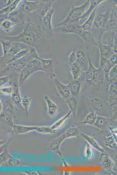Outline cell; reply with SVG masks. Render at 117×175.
I'll return each mask as SVG.
<instances>
[{
  "instance_id": "obj_1",
  "label": "cell",
  "mask_w": 117,
  "mask_h": 175,
  "mask_svg": "<svg viewBox=\"0 0 117 175\" xmlns=\"http://www.w3.org/2000/svg\"><path fill=\"white\" fill-rule=\"evenodd\" d=\"M7 39L11 42H20L28 46H32L41 39V32L40 27L28 19L24 27L20 34L16 36H6Z\"/></svg>"
},
{
  "instance_id": "obj_2",
  "label": "cell",
  "mask_w": 117,
  "mask_h": 175,
  "mask_svg": "<svg viewBox=\"0 0 117 175\" xmlns=\"http://www.w3.org/2000/svg\"><path fill=\"white\" fill-rule=\"evenodd\" d=\"M87 55L88 61L87 69L86 74L84 83L88 86L100 87L104 85L106 80L105 74L102 67L96 68L93 65L87 50Z\"/></svg>"
},
{
  "instance_id": "obj_3",
  "label": "cell",
  "mask_w": 117,
  "mask_h": 175,
  "mask_svg": "<svg viewBox=\"0 0 117 175\" xmlns=\"http://www.w3.org/2000/svg\"><path fill=\"white\" fill-rule=\"evenodd\" d=\"M90 0H86L81 5L74 6L72 4L70 9L64 19L57 24L58 27L64 25L73 23H78L79 20L90 5Z\"/></svg>"
},
{
  "instance_id": "obj_4",
  "label": "cell",
  "mask_w": 117,
  "mask_h": 175,
  "mask_svg": "<svg viewBox=\"0 0 117 175\" xmlns=\"http://www.w3.org/2000/svg\"><path fill=\"white\" fill-rule=\"evenodd\" d=\"M39 71L45 72L44 69L40 61L35 58L30 59L20 73L18 79L19 86H21L33 74Z\"/></svg>"
},
{
  "instance_id": "obj_5",
  "label": "cell",
  "mask_w": 117,
  "mask_h": 175,
  "mask_svg": "<svg viewBox=\"0 0 117 175\" xmlns=\"http://www.w3.org/2000/svg\"><path fill=\"white\" fill-rule=\"evenodd\" d=\"M57 28H60L62 33L77 35L81 37L84 43L86 42H89L91 40V34L90 31L84 29L78 23L67 24Z\"/></svg>"
},
{
  "instance_id": "obj_6",
  "label": "cell",
  "mask_w": 117,
  "mask_h": 175,
  "mask_svg": "<svg viewBox=\"0 0 117 175\" xmlns=\"http://www.w3.org/2000/svg\"><path fill=\"white\" fill-rule=\"evenodd\" d=\"M30 54L33 56V58H36L41 62L45 70L46 76L50 79H54L56 77L54 69L56 63L52 59H42L41 58L35 47H31L30 50Z\"/></svg>"
},
{
  "instance_id": "obj_7",
  "label": "cell",
  "mask_w": 117,
  "mask_h": 175,
  "mask_svg": "<svg viewBox=\"0 0 117 175\" xmlns=\"http://www.w3.org/2000/svg\"><path fill=\"white\" fill-rule=\"evenodd\" d=\"M111 11L109 9L95 17L92 27L96 29L105 30L107 24L110 17Z\"/></svg>"
},
{
  "instance_id": "obj_8",
  "label": "cell",
  "mask_w": 117,
  "mask_h": 175,
  "mask_svg": "<svg viewBox=\"0 0 117 175\" xmlns=\"http://www.w3.org/2000/svg\"><path fill=\"white\" fill-rule=\"evenodd\" d=\"M54 83L56 90V95L66 100L72 95L68 84H65L56 78L54 79Z\"/></svg>"
},
{
  "instance_id": "obj_9",
  "label": "cell",
  "mask_w": 117,
  "mask_h": 175,
  "mask_svg": "<svg viewBox=\"0 0 117 175\" xmlns=\"http://www.w3.org/2000/svg\"><path fill=\"white\" fill-rule=\"evenodd\" d=\"M28 60L25 56L19 59L5 64V70L16 72H21L26 66Z\"/></svg>"
},
{
  "instance_id": "obj_10",
  "label": "cell",
  "mask_w": 117,
  "mask_h": 175,
  "mask_svg": "<svg viewBox=\"0 0 117 175\" xmlns=\"http://www.w3.org/2000/svg\"><path fill=\"white\" fill-rule=\"evenodd\" d=\"M54 11L52 7L44 17L40 19L44 31L46 32V30H48L53 34H54V31L52 21Z\"/></svg>"
},
{
  "instance_id": "obj_11",
  "label": "cell",
  "mask_w": 117,
  "mask_h": 175,
  "mask_svg": "<svg viewBox=\"0 0 117 175\" xmlns=\"http://www.w3.org/2000/svg\"><path fill=\"white\" fill-rule=\"evenodd\" d=\"M106 1L107 0H90V4L88 8L80 18L78 21V24L80 25L83 24L88 18L94 9L102 2Z\"/></svg>"
},
{
  "instance_id": "obj_12",
  "label": "cell",
  "mask_w": 117,
  "mask_h": 175,
  "mask_svg": "<svg viewBox=\"0 0 117 175\" xmlns=\"http://www.w3.org/2000/svg\"><path fill=\"white\" fill-rule=\"evenodd\" d=\"M76 62L80 66L83 71L86 72L88 65L87 53L82 49L79 48L76 50Z\"/></svg>"
},
{
  "instance_id": "obj_13",
  "label": "cell",
  "mask_w": 117,
  "mask_h": 175,
  "mask_svg": "<svg viewBox=\"0 0 117 175\" xmlns=\"http://www.w3.org/2000/svg\"><path fill=\"white\" fill-rule=\"evenodd\" d=\"M12 45L10 50L7 55L4 57H2L4 59V61L7 62L12 58L17 53L22 50L26 49V47L28 46L24 43L16 42H12Z\"/></svg>"
},
{
  "instance_id": "obj_14",
  "label": "cell",
  "mask_w": 117,
  "mask_h": 175,
  "mask_svg": "<svg viewBox=\"0 0 117 175\" xmlns=\"http://www.w3.org/2000/svg\"><path fill=\"white\" fill-rule=\"evenodd\" d=\"M93 46H96L98 48L100 56H104L108 59L114 53L113 48L102 44L100 38L99 41L96 42Z\"/></svg>"
},
{
  "instance_id": "obj_15",
  "label": "cell",
  "mask_w": 117,
  "mask_h": 175,
  "mask_svg": "<svg viewBox=\"0 0 117 175\" xmlns=\"http://www.w3.org/2000/svg\"><path fill=\"white\" fill-rule=\"evenodd\" d=\"M115 36V31H105L101 33L100 37L101 42L103 44L113 48Z\"/></svg>"
},
{
  "instance_id": "obj_16",
  "label": "cell",
  "mask_w": 117,
  "mask_h": 175,
  "mask_svg": "<svg viewBox=\"0 0 117 175\" xmlns=\"http://www.w3.org/2000/svg\"><path fill=\"white\" fill-rule=\"evenodd\" d=\"M117 30V7L115 6L111 11L109 19L106 26L105 31H115Z\"/></svg>"
},
{
  "instance_id": "obj_17",
  "label": "cell",
  "mask_w": 117,
  "mask_h": 175,
  "mask_svg": "<svg viewBox=\"0 0 117 175\" xmlns=\"http://www.w3.org/2000/svg\"><path fill=\"white\" fill-rule=\"evenodd\" d=\"M108 102L111 106L117 104V82L115 80L109 85Z\"/></svg>"
},
{
  "instance_id": "obj_18",
  "label": "cell",
  "mask_w": 117,
  "mask_h": 175,
  "mask_svg": "<svg viewBox=\"0 0 117 175\" xmlns=\"http://www.w3.org/2000/svg\"><path fill=\"white\" fill-rule=\"evenodd\" d=\"M68 84L72 96L76 98L79 95L81 90L82 83L79 79L73 80Z\"/></svg>"
},
{
  "instance_id": "obj_19",
  "label": "cell",
  "mask_w": 117,
  "mask_h": 175,
  "mask_svg": "<svg viewBox=\"0 0 117 175\" xmlns=\"http://www.w3.org/2000/svg\"><path fill=\"white\" fill-rule=\"evenodd\" d=\"M48 1H29L24 0L22 5L24 10L26 12H31L36 11L40 3H46Z\"/></svg>"
},
{
  "instance_id": "obj_20",
  "label": "cell",
  "mask_w": 117,
  "mask_h": 175,
  "mask_svg": "<svg viewBox=\"0 0 117 175\" xmlns=\"http://www.w3.org/2000/svg\"><path fill=\"white\" fill-rule=\"evenodd\" d=\"M44 99L47 105L48 114L50 116H54L57 111V105L47 95L44 96Z\"/></svg>"
},
{
  "instance_id": "obj_21",
  "label": "cell",
  "mask_w": 117,
  "mask_h": 175,
  "mask_svg": "<svg viewBox=\"0 0 117 175\" xmlns=\"http://www.w3.org/2000/svg\"><path fill=\"white\" fill-rule=\"evenodd\" d=\"M69 66L73 80L79 79L81 76L82 71L80 65L78 63L75 62Z\"/></svg>"
},
{
  "instance_id": "obj_22",
  "label": "cell",
  "mask_w": 117,
  "mask_h": 175,
  "mask_svg": "<svg viewBox=\"0 0 117 175\" xmlns=\"http://www.w3.org/2000/svg\"><path fill=\"white\" fill-rule=\"evenodd\" d=\"M13 85V90L11 96L12 101L17 104H21L22 97L21 95L19 84H14Z\"/></svg>"
},
{
  "instance_id": "obj_23",
  "label": "cell",
  "mask_w": 117,
  "mask_h": 175,
  "mask_svg": "<svg viewBox=\"0 0 117 175\" xmlns=\"http://www.w3.org/2000/svg\"><path fill=\"white\" fill-rule=\"evenodd\" d=\"M91 105L93 110L96 111H99L104 108L105 106V103L100 98L95 97L91 100Z\"/></svg>"
},
{
  "instance_id": "obj_24",
  "label": "cell",
  "mask_w": 117,
  "mask_h": 175,
  "mask_svg": "<svg viewBox=\"0 0 117 175\" xmlns=\"http://www.w3.org/2000/svg\"><path fill=\"white\" fill-rule=\"evenodd\" d=\"M65 101L70 110L71 111L74 118L75 119L77 105L76 98L72 96Z\"/></svg>"
},
{
  "instance_id": "obj_25",
  "label": "cell",
  "mask_w": 117,
  "mask_h": 175,
  "mask_svg": "<svg viewBox=\"0 0 117 175\" xmlns=\"http://www.w3.org/2000/svg\"><path fill=\"white\" fill-rule=\"evenodd\" d=\"M23 16L22 13L15 9L8 14V19L16 23L23 19Z\"/></svg>"
},
{
  "instance_id": "obj_26",
  "label": "cell",
  "mask_w": 117,
  "mask_h": 175,
  "mask_svg": "<svg viewBox=\"0 0 117 175\" xmlns=\"http://www.w3.org/2000/svg\"><path fill=\"white\" fill-rule=\"evenodd\" d=\"M96 9V8H95L86 21L81 25V28L84 29L86 31H90L95 17Z\"/></svg>"
},
{
  "instance_id": "obj_27",
  "label": "cell",
  "mask_w": 117,
  "mask_h": 175,
  "mask_svg": "<svg viewBox=\"0 0 117 175\" xmlns=\"http://www.w3.org/2000/svg\"><path fill=\"white\" fill-rule=\"evenodd\" d=\"M16 24L10 20L6 19L1 22L0 29L5 32L8 33L12 30Z\"/></svg>"
},
{
  "instance_id": "obj_28",
  "label": "cell",
  "mask_w": 117,
  "mask_h": 175,
  "mask_svg": "<svg viewBox=\"0 0 117 175\" xmlns=\"http://www.w3.org/2000/svg\"><path fill=\"white\" fill-rule=\"evenodd\" d=\"M97 116L95 111H91L86 115L81 123L84 124L94 125Z\"/></svg>"
},
{
  "instance_id": "obj_29",
  "label": "cell",
  "mask_w": 117,
  "mask_h": 175,
  "mask_svg": "<svg viewBox=\"0 0 117 175\" xmlns=\"http://www.w3.org/2000/svg\"><path fill=\"white\" fill-rule=\"evenodd\" d=\"M82 136L91 146L100 152H105L104 150L97 142L93 138L85 134H82Z\"/></svg>"
},
{
  "instance_id": "obj_30",
  "label": "cell",
  "mask_w": 117,
  "mask_h": 175,
  "mask_svg": "<svg viewBox=\"0 0 117 175\" xmlns=\"http://www.w3.org/2000/svg\"><path fill=\"white\" fill-rule=\"evenodd\" d=\"M0 43L1 45L2 55L1 57L5 56L8 53L12 45V43L9 40L6 39H0Z\"/></svg>"
},
{
  "instance_id": "obj_31",
  "label": "cell",
  "mask_w": 117,
  "mask_h": 175,
  "mask_svg": "<svg viewBox=\"0 0 117 175\" xmlns=\"http://www.w3.org/2000/svg\"><path fill=\"white\" fill-rule=\"evenodd\" d=\"M20 0H15L11 4L8 6L0 10V14L4 13H7L8 14L12 11L15 10L17 8V6Z\"/></svg>"
},
{
  "instance_id": "obj_32",
  "label": "cell",
  "mask_w": 117,
  "mask_h": 175,
  "mask_svg": "<svg viewBox=\"0 0 117 175\" xmlns=\"http://www.w3.org/2000/svg\"><path fill=\"white\" fill-rule=\"evenodd\" d=\"M29 50H30L28 48L22 50L17 53L10 60L6 62L5 64H9L25 56L29 52Z\"/></svg>"
},
{
  "instance_id": "obj_33",
  "label": "cell",
  "mask_w": 117,
  "mask_h": 175,
  "mask_svg": "<svg viewBox=\"0 0 117 175\" xmlns=\"http://www.w3.org/2000/svg\"><path fill=\"white\" fill-rule=\"evenodd\" d=\"M13 85L10 83L5 85L0 86V92L5 96L11 95L13 90Z\"/></svg>"
},
{
  "instance_id": "obj_34",
  "label": "cell",
  "mask_w": 117,
  "mask_h": 175,
  "mask_svg": "<svg viewBox=\"0 0 117 175\" xmlns=\"http://www.w3.org/2000/svg\"><path fill=\"white\" fill-rule=\"evenodd\" d=\"M100 158L101 163L102 167L106 169H108L110 165V159L105 152L102 153Z\"/></svg>"
},
{
  "instance_id": "obj_35",
  "label": "cell",
  "mask_w": 117,
  "mask_h": 175,
  "mask_svg": "<svg viewBox=\"0 0 117 175\" xmlns=\"http://www.w3.org/2000/svg\"><path fill=\"white\" fill-rule=\"evenodd\" d=\"M31 98L28 96H25L22 97L21 104L25 110H28L31 103Z\"/></svg>"
},
{
  "instance_id": "obj_36",
  "label": "cell",
  "mask_w": 117,
  "mask_h": 175,
  "mask_svg": "<svg viewBox=\"0 0 117 175\" xmlns=\"http://www.w3.org/2000/svg\"><path fill=\"white\" fill-rule=\"evenodd\" d=\"M117 78V64L115 65L109 71L108 76V81L112 82Z\"/></svg>"
},
{
  "instance_id": "obj_37",
  "label": "cell",
  "mask_w": 117,
  "mask_h": 175,
  "mask_svg": "<svg viewBox=\"0 0 117 175\" xmlns=\"http://www.w3.org/2000/svg\"><path fill=\"white\" fill-rule=\"evenodd\" d=\"M76 51L72 50L67 58V62L69 66L76 62Z\"/></svg>"
},
{
  "instance_id": "obj_38",
  "label": "cell",
  "mask_w": 117,
  "mask_h": 175,
  "mask_svg": "<svg viewBox=\"0 0 117 175\" xmlns=\"http://www.w3.org/2000/svg\"><path fill=\"white\" fill-rule=\"evenodd\" d=\"M85 153L86 157L88 158H91L93 156V153L92 149L89 144L86 145L85 148Z\"/></svg>"
},
{
  "instance_id": "obj_39",
  "label": "cell",
  "mask_w": 117,
  "mask_h": 175,
  "mask_svg": "<svg viewBox=\"0 0 117 175\" xmlns=\"http://www.w3.org/2000/svg\"><path fill=\"white\" fill-rule=\"evenodd\" d=\"M0 86L7 85L10 83V77L8 76H4L0 77Z\"/></svg>"
},
{
  "instance_id": "obj_40",
  "label": "cell",
  "mask_w": 117,
  "mask_h": 175,
  "mask_svg": "<svg viewBox=\"0 0 117 175\" xmlns=\"http://www.w3.org/2000/svg\"><path fill=\"white\" fill-rule=\"evenodd\" d=\"M109 61L114 65L117 64V54L114 53L109 59Z\"/></svg>"
},
{
  "instance_id": "obj_41",
  "label": "cell",
  "mask_w": 117,
  "mask_h": 175,
  "mask_svg": "<svg viewBox=\"0 0 117 175\" xmlns=\"http://www.w3.org/2000/svg\"><path fill=\"white\" fill-rule=\"evenodd\" d=\"M20 153L17 151H13L12 153V159L13 162L15 160V159L18 158L20 156Z\"/></svg>"
},
{
  "instance_id": "obj_42",
  "label": "cell",
  "mask_w": 117,
  "mask_h": 175,
  "mask_svg": "<svg viewBox=\"0 0 117 175\" xmlns=\"http://www.w3.org/2000/svg\"><path fill=\"white\" fill-rule=\"evenodd\" d=\"M33 156L30 154H28L25 156V161L27 162H31L33 160Z\"/></svg>"
},
{
  "instance_id": "obj_43",
  "label": "cell",
  "mask_w": 117,
  "mask_h": 175,
  "mask_svg": "<svg viewBox=\"0 0 117 175\" xmlns=\"http://www.w3.org/2000/svg\"><path fill=\"white\" fill-rule=\"evenodd\" d=\"M47 155L45 154H42L40 156L39 159L40 161L42 162H45L47 161Z\"/></svg>"
},
{
  "instance_id": "obj_44",
  "label": "cell",
  "mask_w": 117,
  "mask_h": 175,
  "mask_svg": "<svg viewBox=\"0 0 117 175\" xmlns=\"http://www.w3.org/2000/svg\"><path fill=\"white\" fill-rule=\"evenodd\" d=\"M113 48L114 53L117 54V39L115 34Z\"/></svg>"
},
{
  "instance_id": "obj_45",
  "label": "cell",
  "mask_w": 117,
  "mask_h": 175,
  "mask_svg": "<svg viewBox=\"0 0 117 175\" xmlns=\"http://www.w3.org/2000/svg\"><path fill=\"white\" fill-rule=\"evenodd\" d=\"M40 155L38 154H35L33 157V160L36 162H40L39 157Z\"/></svg>"
},
{
  "instance_id": "obj_46",
  "label": "cell",
  "mask_w": 117,
  "mask_h": 175,
  "mask_svg": "<svg viewBox=\"0 0 117 175\" xmlns=\"http://www.w3.org/2000/svg\"><path fill=\"white\" fill-rule=\"evenodd\" d=\"M47 161L48 162H50L51 161L50 160V153L49 151H48L47 152Z\"/></svg>"
},
{
  "instance_id": "obj_47",
  "label": "cell",
  "mask_w": 117,
  "mask_h": 175,
  "mask_svg": "<svg viewBox=\"0 0 117 175\" xmlns=\"http://www.w3.org/2000/svg\"><path fill=\"white\" fill-rule=\"evenodd\" d=\"M50 160L52 162H54L53 151H51L50 153Z\"/></svg>"
},
{
  "instance_id": "obj_48",
  "label": "cell",
  "mask_w": 117,
  "mask_h": 175,
  "mask_svg": "<svg viewBox=\"0 0 117 175\" xmlns=\"http://www.w3.org/2000/svg\"><path fill=\"white\" fill-rule=\"evenodd\" d=\"M110 2L117 7V0L109 1Z\"/></svg>"
},
{
  "instance_id": "obj_49",
  "label": "cell",
  "mask_w": 117,
  "mask_h": 175,
  "mask_svg": "<svg viewBox=\"0 0 117 175\" xmlns=\"http://www.w3.org/2000/svg\"><path fill=\"white\" fill-rule=\"evenodd\" d=\"M26 155L25 154H21L20 155V160L21 162H22L23 161V157L25 156Z\"/></svg>"
},
{
  "instance_id": "obj_50",
  "label": "cell",
  "mask_w": 117,
  "mask_h": 175,
  "mask_svg": "<svg viewBox=\"0 0 117 175\" xmlns=\"http://www.w3.org/2000/svg\"><path fill=\"white\" fill-rule=\"evenodd\" d=\"M115 34L117 39V30L115 31Z\"/></svg>"
},
{
  "instance_id": "obj_51",
  "label": "cell",
  "mask_w": 117,
  "mask_h": 175,
  "mask_svg": "<svg viewBox=\"0 0 117 175\" xmlns=\"http://www.w3.org/2000/svg\"><path fill=\"white\" fill-rule=\"evenodd\" d=\"M115 80H116L117 82V78H116V79Z\"/></svg>"
}]
</instances>
